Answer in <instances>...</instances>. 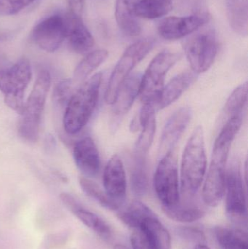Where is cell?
Returning a JSON list of instances; mask_svg holds the SVG:
<instances>
[{
	"instance_id": "obj_29",
	"label": "cell",
	"mask_w": 248,
	"mask_h": 249,
	"mask_svg": "<svg viewBox=\"0 0 248 249\" xmlns=\"http://www.w3.org/2000/svg\"><path fill=\"white\" fill-rule=\"evenodd\" d=\"M80 187L83 191L90 198L97 202L99 204L109 210L116 211L119 209L120 205L112 200L105 190L100 188L99 184L86 177L79 178Z\"/></svg>"
},
{
	"instance_id": "obj_3",
	"label": "cell",
	"mask_w": 248,
	"mask_h": 249,
	"mask_svg": "<svg viewBox=\"0 0 248 249\" xmlns=\"http://www.w3.org/2000/svg\"><path fill=\"white\" fill-rule=\"evenodd\" d=\"M50 85L51 76L49 71L41 70L20 115L19 133L27 142L34 143L38 140L42 112Z\"/></svg>"
},
{
	"instance_id": "obj_34",
	"label": "cell",
	"mask_w": 248,
	"mask_h": 249,
	"mask_svg": "<svg viewBox=\"0 0 248 249\" xmlns=\"http://www.w3.org/2000/svg\"><path fill=\"white\" fill-rule=\"evenodd\" d=\"M131 243L132 249H155L149 237L141 228L132 229Z\"/></svg>"
},
{
	"instance_id": "obj_25",
	"label": "cell",
	"mask_w": 248,
	"mask_h": 249,
	"mask_svg": "<svg viewBox=\"0 0 248 249\" xmlns=\"http://www.w3.org/2000/svg\"><path fill=\"white\" fill-rule=\"evenodd\" d=\"M140 228L145 231L155 249H172L171 237L157 216L145 219Z\"/></svg>"
},
{
	"instance_id": "obj_33",
	"label": "cell",
	"mask_w": 248,
	"mask_h": 249,
	"mask_svg": "<svg viewBox=\"0 0 248 249\" xmlns=\"http://www.w3.org/2000/svg\"><path fill=\"white\" fill-rule=\"evenodd\" d=\"M176 233L181 238L190 242L197 243L198 244H205L206 242L205 234L199 228L194 227H181L176 230Z\"/></svg>"
},
{
	"instance_id": "obj_30",
	"label": "cell",
	"mask_w": 248,
	"mask_h": 249,
	"mask_svg": "<svg viewBox=\"0 0 248 249\" xmlns=\"http://www.w3.org/2000/svg\"><path fill=\"white\" fill-rule=\"evenodd\" d=\"M141 127V134L135 143V153L138 155H147L152 145L154 135L157 128L156 115H151L145 121L140 124Z\"/></svg>"
},
{
	"instance_id": "obj_32",
	"label": "cell",
	"mask_w": 248,
	"mask_h": 249,
	"mask_svg": "<svg viewBox=\"0 0 248 249\" xmlns=\"http://www.w3.org/2000/svg\"><path fill=\"white\" fill-rule=\"evenodd\" d=\"M36 0H0V16L17 14Z\"/></svg>"
},
{
	"instance_id": "obj_23",
	"label": "cell",
	"mask_w": 248,
	"mask_h": 249,
	"mask_svg": "<svg viewBox=\"0 0 248 249\" xmlns=\"http://www.w3.org/2000/svg\"><path fill=\"white\" fill-rule=\"evenodd\" d=\"M131 190L135 196L142 197L148 190V176L144 155L134 154L130 174Z\"/></svg>"
},
{
	"instance_id": "obj_24",
	"label": "cell",
	"mask_w": 248,
	"mask_h": 249,
	"mask_svg": "<svg viewBox=\"0 0 248 249\" xmlns=\"http://www.w3.org/2000/svg\"><path fill=\"white\" fill-rule=\"evenodd\" d=\"M173 9V0H138L134 13L139 18L157 19L166 16Z\"/></svg>"
},
{
	"instance_id": "obj_16",
	"label": "cell",
	"mask_w": 248,
	"mask_h": 249,
	"mask_svg": "<svg viewBox=\"0 0 248 249\" xmlns=\"http://www.w3.org/2000/svg\"><path fill=\"white\" fill-rule=\"evenodd\" d=\"M74 159L76 165L87 177H94L100 169V158L94 141L89 136L76 142L74 146Z\"/></svg>"
},
{
	"instance_id": "obj_8",
	"label": "cell",
	"mask_w": 248,
	"mask_h": 249,
	"mask_svg": "<svg viewBox=\"0 0 248 249\" xmlns=\"http://www.w3.org/2000/svg\"><path fill=\"white\" fill-rule=\"evenodd\" d=\"M156 194L163 206H172L179 202L178 162L174 152L162 157L154 177Z\"/></svg>"
},
{
	"instance_id": "obj_15",
	"label": "cell",
	"mask_w": 248,
	"mask_h": 249,
	"mask_svg": "<svg viewBox=\"0 0 248 249\" xmlns=\"http://www.w3.org/2000/svg\"><path fill=\"white\" fill-rule=\"evenodd\" d=\"M60 199L64 206L87 228L96 232L102 239H110L112 229L110 226L93 212L83 207L77 199L69 193H63L60 195Z\"/></svg>"
},
{
	"instance_id": "obj_36",
	"label": "cell",
	"mask_w": 248,
	"mask_h": 249,
	"mask_svg": "<svg viewBox=\"0 0 248 249\" xmlns=\"http://www.w3.org/2000/svg\"><path fill=\"white\" fill-rule=\"evenodd\" d=\"M70 7V13L81 17L84 8V0H68Z\"/></svg>"
},
{
	"instance_id": "obj_28",
	"label": "cell",
	"mask_w": 248,
	"mask_h": 249,
	"mask_svg": "<svg viewBox=\"0 0 248 249\" xmlns=\"http://www.w3.org/2000/svg\"><path fill=\"white\" fill-rule=\"evenodd\" d=\"M163 211L169 219L181 223H191L205 215V212L198 206L179 204V202L174 206H163Z\"/></svg>"
},
{
	"instance_id": "obj_1",
	"label": "cell",
	"mask_w": 248,
	"mask_h": 249,
	"mask_svg": "<svg viewBox=\"0 0 248 249\" xmlns=\"http://www.w3.org/2000/svg\"><path fill=\"white\" fill-rule=\"evenodd\" d=\"M102 82V73H97L83 82L66 105L63 124L68 134L80 132L90 121L97 105Z\"/></svg>"
},
{
	"instance_id": "obj_11",
	"label": "cell",
	"mask_w": 248,
	"mask_h": 249,
	"mask_svg": "<svg viewBox=\"0 0 248 249\" xmlns=\"http://www.w3.org/2000/svg\"><path fill=\"white\" fill-rule=\"evenodd\" d=\"M67 29L66 16L52 15L34 26L31 33V39L40 49L46 52H55L66 38Z\"/></svg>"
},
{
	"instance_id": "obj_18",
	"label": "cell",
	"mask_w": 248,
	"mask_h": 249,
	"mask_svg": "<svg viewBox=\"0 0 248 249\" xmlns=\"http://www.w3.org/2000/svg\"><path fill=\"white\" fill-rule=\"evenodd\" d=\"M198 74L194 71L181 73L163 86L157 98L158 110L165 109L174 103L196 81Z\"/></svg>"
},
{
	"instance_id": "obj_20",
	"label": "cell",
	"mask_w": 248,
	"mask_h": 249,
	"mask_svg": "<svg viewBox=\"0 0 248 249\" xmlns=\"http://www.w3.org/2000/svg\"><path fill=\"white\" fill-rule=\"evenodd\" d=\"M138 0H116L115 18L119 29L126 36H138L141 32L139 18L134 13V7Z\"/></svg>"
},
{
	"instance_id": "obj_27",
	"label": "cell",
	"mask_w": 248,
	"mask_h": 249,
	"mask_svg": "<svg viewBox=\"0 0 248 249\" xmlns=\"http://www.w3.org/2000/svg\"><path fill=\"white\" fill-rule=\"evenodd\" d=\"M109 56V52L105 49H99L89 53L76 67L74 71V81L82 83L100 67Z\"/></svg>"
},
{
	"instance_id": "obj_6",
	"label": "cell",
	"mask_w": 248,
	"mask_h": 249,
	"mask_svg": "<svg viewBox=\"0 0 248 249\" xmlns=\"http://www.w3.org/2000/svg\"><path fill=\"white\" fill-rule=\"evenodd\" d=\"M183 49L192 71L205 72L214 64L218 55L219 43L214 31L194 32L185 40Z\"/></svg>"
},
{
	"instance_id": "obj_13",
	"label": "cell",
	"mask_w": 248,
	"mask_h": 249,
	"mask_svg": "<svg viewBox=\"0 0 248 249\" xmlns=\"http://www.w3.org/2000/svg\"><path fill=\"white\" fill-rule=\"evenodd\" d=\"M191 108L185 107L176 110L167 120L162 133L160 143V156L173 152L183 132L192 119Z\"/></svg>"
},
{
	"instance_id": "obj_9",
	"label": "cell",
	"mask_w": 248,
	"mask_h": 249,
	"mask_svg": "<svg viewBox=\"0 0 248 249\" xmlns=\"http://www.w3.org/2000/svg\"><path fill=\"white\" fill-rule=\"evenodd\" d=\"M226 213L235 224L246 222L247 202L244 182L240 172V165L234 161L226 174Z\"/></svg>"
},
{
	"instance_id": "obj_14",
	"label": "cell",
	"mask_w": 248,
	"mask_h": 249,
	"mask_svg": "<svg viewBox=\"0 0 248 249\" xmlns=\"http://www.w3.org/2000/svg\"><path fill=\"white\" fill-rule=\"evenodd\" d=\"M103 187L106 194L119 205L126 196L127 180L125 167L119 155H114L105 167Z\"/></svg>"
},
{
	"instance_id": "obj_5",
	"label": "cell",
	"mask_w": 248,
	"mask_h": 249,
	"mask_svg": "<svg viewBox=\"0 0 248 249\" xmlns=\"http://www.w3.org/2000/svg\"><path fill=\"white\" fill-rule=\"evenodd\" d=\"M151 39H141L130 45L114 68L105 93L108 105H113L124 82L131 74L133 69L147 56L154 47Z\"/></svg>"
},
{
	"instance_id": "obj_7",
	"label": "cell",
	"mask_w": 248,
	"mask_h": 249,
	"mask_svg": "<svg viewBox=\"0 0 248 249\" xmlns=\"http://www.w3.org/2000/svg\"><path fill=\"white\" fill-rule=\"evenodd\" d=\"M179 58L178 53L167 49L153 58L141 77L139 96L143 104L157 100L166 75Z\"/></svg>"
},
{
	"instance_id": "obj_19",
	"label": "cell",
	"mask_w": 248,
	"mask_h": 249,
	"mask_svg": "<svg viewBox=\"0 0 248 249\" xmlns=\"http://www.w3.org/2000/svg\"><path fill=\"white\" fill-rule=\"evenodd\" d=\"M141 73L131 74L121 86L113 105V113L116 116H123L132 107L137 96H139L141 87Z\"/></svg>"
},
{
	"instance_id": "obj_38",
	"label": "cell",
	"mask_w": 248,
	"mask_h": 249,
	"mask_svg": "<svg viewBox=\"0 0 248 249\" xmlns=\"http://www.w3.org/2000/svg\"><path fill=\"white\" fill-rule=\"evenodd\" d=\"M114 249H129L128 247H125V246L121 245V244H117V245L115 246V248Z\"/></svg>"
},
{
	"instance_id": "obj_21",
	"label": "cell",
	"mask_w": 248,
	"mask_h": 249,
	"mask_svg": "<svg viewBox=\"0 0 248 249\" xmlns=\"http://www.w3.org/2000/svg\"><path fill=\"white\" fill-rule=\"evenodd\" d=\"M213 234L221 249H248L247 233L242 230L215 227Z\"/></svg>"
},
{
	"instance_id": "obj_2",
	"label": "cell",
	"mask_w": 248,
	"mask_h": 249,
	"mask_svg": "<svg viewBox=\"0 0 248 249\" xmlns=\"http://www.w3.org/2000/svg\"><path fill=\"white\" fill-rule=\"evenodd\" d=\"M205 134L202 126L194 130L186 143L181 165L182 192L193 196L202 185L206 174Z\"/></svg>"
},
{
	"instance_id": "obj_31",
	"label": "cell",
	"mask_w": 248,
	"mask_h": 249,
	"mask_svg": "<svg viewBox=\"0 0 248 249\" xmlns=\"http://www.w3.org/2000/svg\"><path fill=\"white\" fill-rule=\"evenodd\" d=\"M248 82L240 85L232 92L224 106V112L230 118L242 113L248 99Z\"/></svg>"
},
{
	"instance_id": "obj_17",
	"label": "cell",
	"mask_w": 248,
	"mask_h": 249,
	"mask_svg": "<svg viewBox=\"0 0 248 249\" xmlns=\"http://www.w3.org/2000/svg\"><path fill=\"white\" fill-rule=\"evenodd\" d=\"M67 36L71 49L79 54L89 52L95 45L94 38L82 20L74 15L66 16Z\"/></svg>"
},
{
	"instance_id": "obj_26",
	"label": "cell",
	"mask_w": 248,
	"mask_h": 249,
	"mask_svg": "<svg viewBox=\"0 0 248 249\" xmlns=\"http://www.w3.org/2000/svg\"><path fill=\"white\" fill-rule=\"evenodd\" d=\"M154 216H157L156 213L139 200H134L125 210L118 213L119 219L132 229L140 228L145 219Z\"/></svg>"
},
{
	"instance_id": "obj_35",
	"label": "cell",
	"mask_w": 248,
	"mask_h": 249,
	"mask_svg": "<svg viewBox=\"0 0 248 249\" xmlns=\"http://www.w3.org/2000/svg\"><path fill=\"white\" fill-rule=\"evenodd\" d=\"M72 94V80L67 79L57 85L54 92V97L59 105H66Z\"/></svg>"
},
{
	"instance_id": "obj_10",
	"label": "cell",
	"mask_w": 248,
	"mask_h": 249,
	"mask_svg": "<svg viewBox=\"0 0 248 249\" xmlns=\"http://www.w3.org/2000/svg\"><path fill=\"white\" fill-rule=\"evenodd\" d=\"M227 152L213 150L211 164L202 187V200L207 206L216 207L225 194Z\"/></svg>"
},
{
	"instance_id": "obj_22",
	"label": "cell",
	"mask_w": 248,
	"mask_h": 249,
	"mask_svg": "<svg viewBox=\"0 0 248 249\" xmlns=\"http://www.w3.org/2000/svg\"><path fill=\"white\" fill-rule=\"evenodd\" d=\"M227 16L231 29L246 36L248 28V0H227Z\"/></svg>"
},
{
	"instance_id": "obj_12",
	"label": "cell",
	"mask_w": 248,
	"mask_h": 249,
	"mask_svg": "<svg viewBox=\"0 0 248 249\" xmlns=\"http://www.w3.org/2000/svg\"><path fill=\"white\" fill-rule=\"evenodd\" d=\"M209 20L210 16L208 13L183 17L170 16L160 22L158 32L166 40H177L197 32Z\"/></svg>"
},
{
	"instance_id": "obj_4",
	"label": "cell",
	"mask_w": 248,
	"mask_h": 249,
	"mask_svg": "<svg viewBox=\"0 0 248 249\" xmlns=\"http://www.w3.org/2000/svg\"><path fill=\"white\" fill-rule=\"evenodd\" d=\"M32 78V67L27 58H21L8 68L0 70V90L6 105L21 115L25 90Z\"/></svg>"
},
{
	"instance_id": "obj_37",
	"label": "cell",
	"mask_w": 248,
	"mask_h": 249,
	"mask_svg": "<svg viewBox=\"0 0 248 249\" xmlns=\"http://www.w3.org/2000/svg\"><path fill=\"white\" fill-rule=\"evenodd\" d=\"M195 249H211L205 244H198L195 247Z\"/></svg>"
}]
</instances>
